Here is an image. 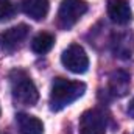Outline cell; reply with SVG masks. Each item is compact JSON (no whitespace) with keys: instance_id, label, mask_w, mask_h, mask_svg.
I'll return each instance as SVG.
<instances>
[{"instance_id":"2","label":"cell","mask_w":134,"mask_h":134,"mask_svg":"<svg viewBox=\"0 0 134 134\" xmlns=\"http://www.w3.org/2000/svg\"><path fill=\"white\" fill-rule=\"evenodd\" d=\"M9 80H11V92L14 100L25 106H34L39 98V92L34 86L33 80L24 70H13Z\"/></svg>"},{"instance_id":"6","label":"cell","mask_w":134,"mask_h":134,"mask_svg":"<svg viewBox=\"0 0 134 134\" xmlns=\"http://www.w3.org/2000/svg\"><path fill=\"white\" fill-rule=\"evenodd\" d=\"M111 48L115 58H120V59L131 58L134 53V36L128 31L115 33L111 41Z\"/></svg>"},{"instance_id":"11","label":"cell","mask_w":134,"mask_h":134,"mask_svg":"<svg viewBox=\"0 0 134 134\" xmlns=\"http://www.w3.org/2000/svg\"><path fill=\"white\" fill-rule=\"evenodd\" d=\"M17 128L20 134H44V125L42 122L30 114H17Z\"/></svg>"},{"instance_id":"8","label":"cell","mask_w":134,"mask_h":134,"mask_svg":"<svg viewBox=\"0 0 134 134\" xmlns=\"http://www.w3.org/2000/svg\"><path fill=\"white\" fill-rule=\"evenodd\" d=\"M108 17L117 25H126L133 20V11L126 0H108Z\"/></svg>"},{"instance_id":"9","label":"cell","mask_w":134,"mask_h":134,"mask_svg":"<svg viewBox=\"0 0 134 134\" xmlns=\"http://www.w3.org/2000/svg\"><path fill=\"white\" fill-rule=\"evenodd\" d=\"M131 87V76L125 70H115L109 75V92L114 97H125Z\"/></svg>"},{"instance_id":"4","label":"cell","mask_w":134,"mask_h":134,"mask_svg":"<svg viewBox=\"0 0 134 134\" xmlns=\"http://www.w3.org/2000/svg\"><path fill=\"white\" fill-rule=\"evenodd\" d=\"M61 63L67 70L78 75L87 72L89 69V58L80 44H72L67 47L61 55Z\"/></svg>"},{"instance_id":"5","label":"cell","mask_w":134,"mask_h":134,"mask_svg":"<svg viewBox=\"0 0 134 134\" xmlns=\"http://www.w3.org/2000/svg\"><path fill=\"white\" fill-rule=\"evenodd\" d=\"M108 117L100 109H89L80 119V134H104Z\"/></svg>"},{"instance_id":"14","label":"cell","mask_w":134,"mask_h":134,"mask_svg":"<svg viewBox=\"0 0 134 134\" xmlns=\"http://www.w3.org/2000/svg\"><path fill=\"white\" fill-rule=\"evenodd\" d=\"M128 114H130V117L134 119V98L130 101V104H128Z\"/></svg>"},{"instance_id":"13","label":"cell","mask_w":134,"mask_h":134,"mask_svg":"<svg viewBox=\"0 0 134 134\" xmlns=\"http://www.w3.org/2000/svg\"><path fill=\"white\" fill-rule=\"evenodd\" d=\"M16 8L9 0H0V22H8L14 17Z\"/></svg>"},{"instance_id":"10","label":"cell","mask_w":134,"mask_h":134,"mask_svg":"<svg viewBox=\"0 0 134 134\" xmlns=\"http://www.w3.org/2000/svg\"><path fill=\"white\" fill-rule=\"evenodd\" d=\"M48 0H22V11L33 20H44L48 14Z\"/></svg>"},{"instance_id":"3","label":"cell","mask_w":134,"mask_h":134,"mask_svg":"<svg viewBox=\"0 0 134 134\" xmlns=\"http://www.w3.org/2000/svg\"><path fill=\"white\" fill-rule=\"evenodd\" d=\"M87 11L84 0H63L58 11V25L64 30L72 28Z\"/></svg>"},{"instance_id":"12","label":"cell","mask_w":134,"mask_h":134,"mask_svg":"<svg viewBox=\"0 0 134 134\" xmlns=\"http://www.w3.org/2000/svg\"><path fill=\"white\" fill-rule=\"evenodd\" d=\"M53 44H55L53 34L39 33V34H36L34 39L31 41V50H33L34 53H37V55H44V53H47V52L52 50Z\"/></svg>"},{"instance_id":"1","label":"cell","mask_w":134,"mask_h":134,"mask_svg":"<svg viewBox=\"0 0 134 134\" xmlns=\"http://www.w3.org/2000/svg\"><path fill=\"white\" fill-rule=\"evenodd\" d=\"M86 92V84L83 81H73L66 78H55L50 92V108L58 112L76 101Z\"/></svg>"},{"instance_id":"7","label":"cell","mask_w":134,"mask_h":134,"mask_svg":"<svg viewBox=\"0 0 134 134\" xmlns=\"http://www.w3.org/2000/svg\"><path fill=\"white\" fill-rule=\"evenodd\" d=\"M28 33H30V27L25 25V24L11 27V28H8L6 31H3L0 34V45L5 50H14L27 39Z\"/></svg>"}]
</instances>
